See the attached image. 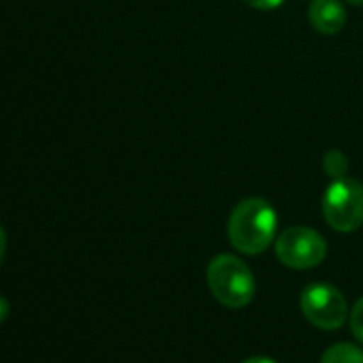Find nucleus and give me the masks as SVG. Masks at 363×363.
<instances>
[{"instance_id": "nucleus-1", "label": "nucleus", "mask_w": 363, "mask_h": 363, "mask_svg": "<svg viewBox=\"0 0 363 363\" xmlns=\"http://www.w3.org/2000/svg\"><path fill=\"white\" fill-rule=\"evenodd\" d=\"M227 230L236 250L248 255H259L275 238L277 213L264 199H245L230 213Z\"/></svg>"}, {"instance_id": "nucleus-2", "label": "nucleus", "mask_w": 363, "mask_h": 363, "mask_svg": "<svg viewBox=\"0 0 363 363\" xmlns=\"http://www.w3.org/2000/svg\"><path fill=\"white\" fill-rule=\"evenodd\" d=\"M213 296L229 308L247 307L255 296V279L247 264L234 255H216L208 266Z\"/></svg>"}, {"instance_id": "nucleus-3", "label": "nucleus", "mask_w": 363, "mask_h": 363, "mask_svg": "<svg viewBox=\"0 0 363 363\" xmlns=\"http://www.w3.org/2000/svg\"><path fill=\"white\" fill-rule=\"evenodd\" d=\"M323 215L339 233H353L363 225V184L340 177L328 186L323 197Z\"/></svg>"}, {"instance_id": "nucleus-4", "label": "nucleus", "mask_w": 363, "mask_h": 363, "mask_svg": "<svg viewBox=\"0 0 363 363\" xmlns=\"http://www.w3.org/2000/svg\"><path fill=\"white\" fill-rule=\"evenodd\" d=\"M275 252L279 261L287 268H315L326 257V241L311 227H289L277 240Z\"/></svg>"}, {"instance_id": "nucleus-5", "label": "nucleus", "mask_w": 363, "mask_h": 363, "mask_svg": "<svg viewBox=\"0 0 363 363\" xmlns=\"http://www.w3.org/2000/svg\"><path fill=\"white\" fill-rule=\"evenodd\" d=\"M301 311L311 325L337 330L346 323L347 303L339 289L328 284H312L301 293Z\"/></svg>"}, {"instance_id": "nucleus-6", "label": "nucleus", "mask_w": 363, "mask_h": 363, "mask_svg": "<svg viewBox=\"0 0 363 363\" xmlns=\"http://www.w3.org/2000/svg\"><path fill=\"white\" fill-rule=\"evenodd\" d=\"M308 21L321 34H337L344 28L347 14L340 0H312L308 7Z\"/></svg>"}, {"instance_id": "nucleus-7", "label": "nucleus", "mask_w": 363, "mask_h": 363, "mask_svg": "<svg viewBox=\"0 0 363 363\" xmlns=\"http://www.w3.org/2000/svg\"><path fill=\"white\" fill-rule=\"evenodd\" d=\"M321 363H363V351L350 342H340L326 350Z\"/></svg>"}, {"instance_id": "nucleus-8", "label": "nucleus", "mask_w": 363, "mask_h": 363, "mask_svg": "<svg viewBox=\"0 0 363 363\" xmlns=\"http://www.w3.org/2000/svg\"><path fill=\"white\" fill-rule=\"evenodd\" d=\"M325 170L328 172V176H332L333 179H340V177H346L347 170V158L340 151H330L325 156Z\"/></svg>"}, {"instance_id": "nucleus-9", "label": "nucleus", "mask_w": 363, "mask_h": 363, "mask_svg": "<svg viewBox=\"0 0 363 363\" xmlns=\"http://www.w3.org/2000/svg\"><path fill=\"white\" fill-rule=\"evenodd\" d=\"M351 332L363 344V298L357 301L351 312Z\"/></svg>"}, {"instance_id": "nucleus-10", "label": "nucleus", "mask_w": 363, "mask_h": 363, "mask_svg": "<svg viewBox=\"0 0 363 363\" xmlns=\"http://www.w3.org/2000/svg\"><path fill=\"white\" fill-rule=\"evenodd\" d=\"M245 4H248L254 9H261V11H269L279 7L284 0H243Z\"/></svg>"}, {"instance_id": "nucleus-11", "label": "nucleus", "mask_w": 363, "mask_h": 363, "mask_svg": "<svg viewBox=\"0 0 363 363\" xmlns=\"http://www.w3.org/2000/svg\"><path fill=\"white\" fill-rule=\"evenodd\" d=\"M7 314H9V303H7L6 298L0 296V323L7 318Z\"/></svg>"}, {"instance_id": "nucleus-12", "label": "nucleus", "mask_w": 363, "mask_h": 363, "mask_svg": "<svg viewBox=\"0 0 363 363\" xmlns=\"http://www.w3.org/2000/svg\"><path fill=\"white\" fill-rule=\"evenodd\" d=\"M4 255H6V233H4V229L0 227V266H2Z\"/></svg>"}, {"instance_id": "nucleus-13", "label": "nucleus", "mask_w": 363, "mask_h": 363, "mask_svg": "<svg viewBox=\"0 0 363 363\" xmlns=\"http://www.w3.org/2000/svg\"><path fill=\"white\" fill-rule=\"evenodd\" d=\"M241 363H277L272 358H266V357H254V358H248V360L241 362Z\"/></svg>"}, {"instance_id": "nucleus-14", "label": "nucleus", "mask_w": 363, "mask_h": 363, "mask_svg": "<svg viewBox=\"0 0 363 363\" xmlns=\"http://www.w3.org/2000/svg\"><path fill=\"white\" fill-rule=\"evenodd\" d=\"M346 2L353 4V6H363V0H346Z\"/></svg>"}]
</instances>
